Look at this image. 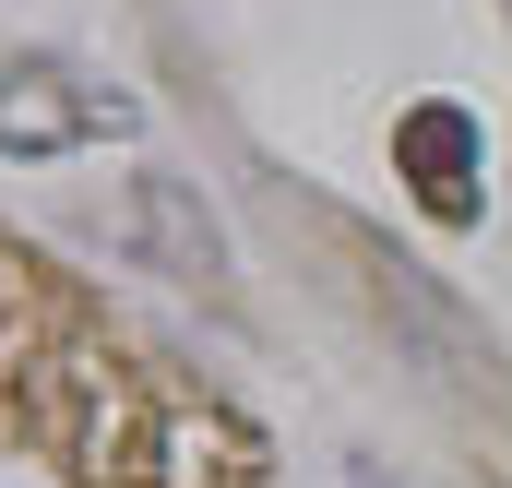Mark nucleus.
<instances>
[{"instance_id": "f257e3e1", "label": "nucleus", "mask_w": 512, "mask_h": 488, "mask_svg": "<svg viewBox=\"0 0 512 488\" xmlns=\"http://www.w3.org/2000/svg\"><path fill=\"white\" fill-rule=\"evenodd\" d=\"M0 405L36 441L84 453V477H108V488H203L215 477L203 453H227L108 334H84V310L60 286H36V262H0Z\"/></svg>"}, {"instance_id": "7ed1b4c3", "label": "nucleus", "mask_w": 512, "mask_h": 488, "mask_svg": "<svg viewBox=\"0 0 512 488\" xmlns=\"http://www.w3.org/2000/svg\"><path fill=\"white\" fill-rule=\"evenodd\" d=\"M131 250H143L155 274H191V286H215V274H227V239H215V215H203L179 179H155V167L131 179Z\"/></svg>"}, {"instance_id": "f03ea898", "label": "nucleus", "mask_w": 512, "mask_h": 488, "mask_svg": "<svg viewBox=\"0 0 512 488\" xmlns=\"http://www.w3.org/2000/svg\"><path fill=\"white\" fill-rule=\"evenodd\" d=\"M131 131V96H72V72H12L0 84V143L12 155H60V143H96Z\"/></svg>"}, {"instance_id": "20e7f679", "label": "nucleus", "mask_w": 512, "mask_h": 488, "mask_svg": "<svg viewBox=\"0 0 512 488\" xmlns=\"http://www.w3.org/2000/svg\"><path fill=\"white\" fill-rule=\"evenodd\" d=\"M405 155H417V167H429V179H417V191H429V203H441V215H465V203H477V191H465V167H477V131L453 120V108H417V120H405Z\"/></svg>"}]
</instances>
